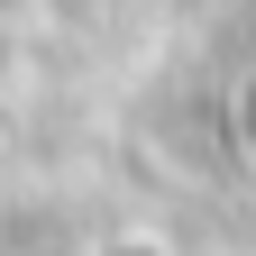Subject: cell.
I'll use <instances>...</instances> for the list:
<instances>
[{"mask_svg":"<svg viewBox=\"0 0 256 256\" xmlns=\"http://www.w3.org/2000/svg\"><path fill=\"white\" fill-rule=\"evenodd\" d=\"M229 138H238V156L256 165V64H247V74L229 82Z\"/></svg>","mask_w":256,"mask_h":256,"instance_id":"obj_1","label":"cell"},{"mask_svg":"<svg viewBox=\"0 0 256 256\" xmlns=\"http://www.w3.org/2000/svg\"><path fill=\"white\" fill-rule=\"evenodd\" d=\"M82 256H183L174 238H156V229H110V238H92Z\"/></svg>","mask_w":256,"mask_h":256,"instance_id":"obj_2","label":"cell"},{"mask_svg":"<svg viewBox=\"0 0 256 256\" xmlns=\"http://www.w3.org/2000/svg\"><path fill=\"white\" fill-rule=\"evenodd\" d=\"M0 202H10V138H0Z\"/></svg>","mask_w":256,"mask_h":256,"instance_id":"obj_3","label":"cell"}]
</instances>
